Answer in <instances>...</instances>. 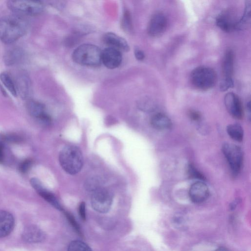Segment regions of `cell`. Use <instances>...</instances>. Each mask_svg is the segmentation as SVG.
Masks as SVG:
<instances>
[{
	"label": "cell",
	"instance_id": "obj_1",
	"mask_svg": "<svg viewBox=\"0 0 251 251\" xmlns=\"http://www.w3.org/2000/svg\"><path fill=\"white\" fill-rule=\"evenodd\" d=\"M27 23L22 16L13 14L0 19V40L6 44H12L26 32Z\"/></svg>",
	"mask_w": 251,
	"mask_h": 251
},
{
	"label": "cell",
	"instance_id": "obj_2",
	"mask_svg": "<svg viewBox=\"0 0 251 251\" xmlns=\"http://www.w3.org/2000/svg\"><path fill=\"white\" fill-rule=\"evenodd\" d=\"M59 161L63 170L72 175L79 172L83 164L81 150L73 145H67L63 148L60 152Z\"/></svg>",
	"mask_w": 251,
	"mask_h": 251
},
{
	"label": "cell",
	"instance_id": "obj_3",
	"mask_svg": "<svg viewBox=\"0 0 251 251\" xmlns=\"http://www.w3.org/2000/svg\"><path fill=\"white\" fill-rule=\"evenodd\" d=\"M101 50L97 46L84 44L72 53V59L76 63L85 66L98 67L101 63Z\"/></svg>",
	"mask_w": 251,
	"mask_h": 251
},
{
	"label": "cell",
	"instance_id": "obj_4",
	"mask_svg": "<svg viewBox=\"0 0 251 251\" xmlns=\"http://www.w3.org/2000/svg\"><path fill=\"white\" fill-rule=\"evenodd\" d=\"M190 80L192 85L196 88L201 90H209L216 82V73L210 67L199 66L192 71Z\"/></svg>",
	"mask_w": 251,
	"mask_h": 251
},
{
	"label": "cell",
	"instance_id": "obj_5",
	"mask_svg": "<svg viewBox=\"0 0 251 251\" xmlns=\"http://www.w3.org/2000/svg\"><path fill=\"white\" fill-rule=\"evenodd\" d=\"M7 7L15 14L35 16L41 13L44 9L43 3L34 0H8Z\"/></svg>",
	"mask_w": 251,
	"mask_h": 251
},
{
	"label": "cell",
	"instance_id": "obj_6",
	"mask_svg": "<svg viewBox=\"0 0 251 251\" xmlns=\"http://www.w3.org/2000/svg\"><path fill=\"white\" fill-rule=\"evenodd\" d=\"M222 151L232 173L236 175L240 172L243 164V153L238 146L226 143L222 146Z\"/></svg>",
	"mask_w": 251,
	"mask_h": 251
},
{
	"label": "cell",
	"instance_id": "obj_7",
	"mask_svg": "<svg viewBox=\"0 0 251 251\" xmlns=\"http://www.w3.org/2000/svg\"><path fill=\"white\" fill-rule=\"evenodd\" d=\"M112 202V195L108 190L102 188L93 190L91 203L95 211L101 213H107L111 208Z\"/></svg>",
	"mask_w": 251,
	"mask_h": 251
},
{
	"label": "cell",
	"instance_id": "obj_8",
	"mask_svg": "<svg viewBox=\"0 0 251 251\" xmlns=\"http://www.w3.org/2000/svg\"><path fill=\"white\" fill-rule=\"evenodd\" d=\"M233 66L234 53L232 50L228 49L225 54L222 63L223 77L220 84L222 91H226L233 86Z\"/></svg>",
	"mask_w": 251,
	"mask_h": 251
},
{
	"label": "cell",
	"instance_id": "obj_9",
	"mask_svg": "<svg viewBox=\"0 0 251 251\" xmlns=\"http://www.w3.org/2000/svg\"><path fill=\"white\" fill-rule=\"evenodd\" d=\"M27 112L31 116L43 126H49L51 123L50 116L47 113L43 104L33 100L28 99L26 103Z\"/></svg>",
	"mask_w": 251,
	"mask_h": 251
},
{
	"label": "cell",
	"instance_id": "obj_10",
	"mask_svg": "<svg viewBox=\"0 0 251 251\" xmlns=\"http://www.w3.org/2000/svg\"><path fill=\"white\" fill-rule=\"evenodd\" d=\"M168 20L165 15L161 12L155 13L151 17L148 26V32L151 36L161 35L166 30Z\"/></svg>",
	"mask_w": 251,
	"mask_h": 251
},
{
	"label": "cell",
	"instance_id": "obj_11",
	"mask_svg": "<svg viewBox=\"0 0 251 251\" xmlns=\"http://www.w3.org/2000/svg\"><path fill=\"white\" fill-rule=\"evenodd\" d=\"M224 101L228 113L234 118L240 119L243 115L241 102L237 95L228 92L225 96Z\"/></svg>",
	"mask_w": 251,
	"mask_h": 251
},
{
	"label": "cell",
	"instance_id": "obj_12",
	"mask_svg": "<svg viewBox=\"0 0 251 251\" xmlns=\"http://www.w3.org/2000/svg\"><path fill=\"white\" fill-rule=\"evenodd\" d=\"M122 61L121 52L108 47L101 51V63L107 68L113 69L118 67Z\"/></svg>",
	"mask_w": 251,
	"mask_h": 251
},
{
	"label": "cell",
	"instance_id": "obj_13",
	"mask_svg": "<svg viewBox=\"0 0 251 251\" xmlns=\"http://www.w3.org/2000/svg\"><path fill=\"white\" fill-rule=\"evenodd\" d=\"M30 183L37 193L46 201L54 206L55 208L59 210H63L61 205L60 204L55 196L50 192L47 190L38 178H31Z\"/></svg>",
	"mask_w": 251,
	"mask_h": 251
},
{
	"label": "cell",
	"instance_id": "obj_14",
	"mask_svg": "<svg viewBox=\"0 0 251 251\" xmlns=\"http://www.w3.org/2000/svg\"><path fill=\"white\" fill-rule=\"evenodd\" d=\"M209 190L207 185L201 181H197L191 185L189 190L191 200L194 203H200L208 198Z\"/></svg>",
	"mask_w": 251,
	"mask_h": 251
},
{
	"label": "cell",
	"instance_id": "obj_15",
	"mask_svg": "<svg viewBox=\"0 0 251 251\" xmlns=\"http://www.w3.org/2000/svg\"><path fill=\"white\" fill-rule=\"evenodd\" d=\"M14 80L17 94L24 100H28L31 93V82L26 74L20 72Z\"/></svg>",
	"mask_w": 251,
	"mask_h": 251
},
{
	"label": "cell",
	"instance_id": "obj_16",
	"mask_svg": "<svg viewBox=\"0 0 251 251\" xmlns=\"http://www.w3.org/2000/svg\"><path fill=\"white\" fill-rule=\"evenodd\" d=\"M24 240L28 243H37L43 241L46 235L44 231L35 225L26 226L22 233Z\"/></svg>",
	"mask_w": 251,
	"mask_h": 251
},
{
	"label": "cell",
	"instance_id": "obj_17",
	"mask_svg": "<svg viewBox=\"0 0 251 251\" xmlns=\"http://www.w3.org/2000/svg\"><path fill=\"white\" fill-rule=\"evenodd\" d=\"M103 42L109 48L116 49L120 51H128L129 46L127 42L122 37L114 33L108 32L103 36Z\"/></svg>",
	"mask_w": 251,
	"mask_h": 251
},
{
	"label": "cell",
	"instance_id": "obj_18",
	"mask_svg": "<svg viewBox=\"0 0 251 251\" xmlns=\"http://www.w3.org/2000/svg\"><path fill=\"white\" fill-rule=\"evenodd\" d=\"M14 225L13 215L8 211L0 210V238L8 235L13 230Z\"/></svg>",
	"mask_w": 251,
	"mask_h": 251
},
{
	"label": "cell",
	"instance_id": "obj_19",
	"mask_svg": "<svg viewBox=\"0 0 251 251\" xmlns=\"http://www.w3.org/2000/svg\"><path fill=\"white\" fill-rule=\"evenodd\" d=\"M237 22L229 12H224L219 15L216 20L217 26L223 31L228 32L236 28Z\"/></svg>",
	"mask_w": 251,
	"mask_h": 251
},
{
	"label": "cell",
	"instance_id": "obj_20",
	"mask_svg": "<svg viewBox=\"0 0 251 251\" xmlns=\"http://www.w3.org/2000/svg\"><path fill=\"white\" fill-rule=\"evenodd\" d=\"M23 50L17 47L8 49L3 54V60L4 64L11 66L19 63L24 57Z\"/></svg>",
	"mask_w": 251,
	"mask_h": 251
},
{
	"label": "cell",
	"instance_id": "obj_21",
	"mask_svg": "<svg viewBox=\"0 0 251 251\" xmlns=\"http://www.w3.org/2000/svg\"><path fill=\"white\" fill-rule=\"evenodd\" d=\"M151 124L153 127L158 130L169 129L172 126V122L166 115L157 113L151 118Z\"/></svg>",
	"mask_w": 251,
	"mask_h": 251
},
{
	"label": "cell",
	"instance_id": "obj_22",
	"mask_svg": "<svg viewBox=\"0 0 251 251\" xmlns=\"http://www.w3.org/2000/svg\"><path fill=\"white\" fill-rule=\"evenodd\" d=\"M0 80L11 95L16 97L18 95L17 91L14 80L11 75L7 72H2L0 74Z\"/></svg>",
	"mask_w": 251,
	"mask_h": 251
},
{
	"label": "cell",
	"instance_id": "obj_23",
	"mask_svg": "<svg viewBox=\"0 0 251 251\" xmlns=\"http://www.w3.org/2000/svg\"><path fill=\"white\" fill-rule=\"evenodd\" d=\"M229 136L234 140L240 142L244 136V131L242 126L237 123L229 125L226 127Z\"/></svg>",
	"mask_w": 251,
	"mask_h": 251
},
{
	"label": "cell",
	"instance_id": "obj_24",
	"mask_svg": "<svg viewBox=\"0 0 251 251\" xmlns=\"http://www.w3.org/2000/svg\"><path fill=\"white\" fill-rule=\"evenodd\" d=\"M251 19V1H246L244 14L240 21L237 22L236 28H244L250 23Z\"/></svg>",
	"mask_w": 251,
	"mask_h": 251
},
{
	"label": "cell",
	"instance_id": "obj_25",
	"mask_svg": "<svg viewBox=\"0 0 251 251\" xmlns=\"http://www.w3.org/2000/svg\"><path fill=\"white\" fill-rule=\"evenodd\" d=\"M67 251H92V250L84 242L80 240H74L70 243Z\"/></svg>",
	"mask_w": 251,
	"mask_h": 251
},
{
	"label": "cell",
	"instance_id": "obj_26",
	"mask_svg": "<svg viewBox=\"0 0 251 251\" xmlns=\"http://www.w3.org/2000/svg\"><path fill=\"white\" fill-rule=\"evenodd\" d=\"M188 174L193 178H197L199 180L205 179L204 176L201 174L195 167L192 164H190L188 167Z\"/></svg>",
	"mask_w": 251,
	"mask_h": 251
},
{
	"label": "cell",
	"instance_id": "obj_27",
	"mask_svg": "<svg viewBox=\"0 0 251 251\" xmlns=\"http://www.w3.org/2000/svg\"><path fill=\"white\" fill-rule=\"evenodd\" d=\"M32 164V161L31 159H26L20 163L19 167V171L23 174H25L29 170Z\"/></svg>",
	"mask_w": 251,
	"mask_h": 251
},
{
	"label": "cell",
	"instance_id": "obj_28",
	"mask_svg": "<svg viewBox=\"0 0 251 251\" xmlns=\"http://www.w3.org/2000/svg\"><path fill=\"white\" fill-rule=\"evenodd\" d=\"M3 139L5 141L11 143H19L23 140V138L21 136L14 133L3 135Z\"/></svg>",
	"mask_w": 251,
	"mask_h": 251
},
{
	"label": "cell",
	"instance_id": "obj_29",
	"mask_svg": "<svg viewBox=\"0 0 251 251\" xmlns=\"http://www.w3.org/2000/svg\"><path fill=\"white\" fill-rule=\"evenodd\" d=\"M65 215L70 222V224L74 227V228L77 231V232L80 235L81 234L80 227L77 223L76 222L74 217L71 213L68 212H65Z\"/></svg>",
	"mask_w": 251,
	"mask_h": 251
},
{
	"label": "cell",
	"instance_id": "obj_30",
	"mask_svg": "<svg viewBox=\"0 0 251 251\" xmlns=\"http://www.w3.org/2000/svg\"><path fill=\"white\" fill-rule=\"evenodd\" d=\"M79 215L81 218L85 221L86 220V208L84 202H81L78 207Z\"/></svg>",
	"mask_w": 251,
	"mask_h": 251
},
{
	"label": "cell",
	"instance_id": "obj_31",
	"mask_svg": "<svg viewBox=\"0 0 251 251\" xmlns=\"http://www.w3.org/2000/svg\"><path fill=\"white\" fill-rule=\"evenodd\" d=\"M189 115L190 118L195 121L200 120L201 117L200 113L199 112L194 110L189 111Z\"/></svg>",
	"mask_w": 251,
	"mask_h": 251
},
{
	"label": "cell",
	"instance_id": "obj_32",
	"mask_svg": "<svg viewBox=\"0 0 251 251\" xmlns=\"http://www.w3.org/2000/svg\"><path fill=\"white\" fill-rule=\"evenodd\" d=\"M134 54L136 59L142 61L145 58V54L144 52L139 48H135L134 50Z\"/></svg>",
	"mask_w": 251,
	"mask_h": 251
},
{
	"label": "cell",
	"instance_id": "obj_33",
	"mask_svg": "<svg viewBox=\"0 0 251 251\" xmlns=\"http://www.w3.org/2000/svg\"><path fill=\"white\" fill-rule=\"evenodd\" d=\"M4 160V149L3 145L0 143V163H2Z\"/></svg>",
	"mask_w": 251,
	"mask_h": 251
},
{
	"label": "cell",
	"instance_id": "obj_34",
	"mask_svg": "<svg viewBox=\"0 0 251 251\" xmlns=\"http://www.w3.org/2000/svg\"><path fill=\"white\" fill-rule=\"evenodd\" d=\"M215 251H231L226 248L221 247V248L217 249Z\"/></svg>",
	"mask_w": 251,
	"mask_h": 251
}]
</instances>
